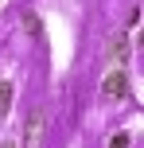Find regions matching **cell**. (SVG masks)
Listing matches in <instances>:
<instances>
[{
	"label": "cell",
	"instance_id": "cell-1",
	"mask_svg": "<svg viewBox=\"0 0 144 148\" xmlns=\"http://www.w3.org/2000/svg\"><path fill=\"white\" fill-rule=\"evenodd\" d=\"M101 97H109V101L129 97V70H125V66H113L105 78H101Z\"/></svg>",
	"mask_w": 144,
	"mask_h": 148
},
{
	"label": "cell",
	"instance_id": "cell-2",
	"mask_svg": "<svg viewBox=\"0 0 144 148\" xmlns=\"http://www.w3.org/2000/svg\"><path fill=\"white\" fill-rule=\"evenodd\" d=\"M43 129H47L43 105H31L27 109V125H23V148H39L43 144Z\"/></svg>",
	"mask_w": 144,
	"mask_h": 148
},
{
	"label": "cell",
	"instance_id": "cell-3",
	"mask_svg": "<svg viewBox=\"0 0 144 148\" xmlns=\"http://www.w3.org/2000/svg\"><path fill=\"white\" fill-rule=\"evenodd\" d=\"M105 55H109V62L125 66V62H129V55H132V43H129V35H113V39H109V47H105Z\"/></svg>",
	"mask_w": 144,
	"mask_h": 148
},
{
	"label": "cell",
	"instance_id": "cell-4",
	"mask_svg": "<svg viewBox=\"0 0 144 148\" xmlns=\"http://www.w3.org/2000/svg\"><path fill=\"white\" fill-rule=\"evenodd\" d=\"M12 113V82L0 78V117H8Z\"/></svg>",
	"mask_w": 144,
	"mask_h": 148
},
{
	"label": "cell",
	"instance_id": "cell-5",
	"mask_svg": "<svg viewBox=\"0 0 144 148\" xmlns=\"http://www.w3.org/2000/svg\"><path fill=\"white\" fill-rule=\"evenodd\" d=\"M20 16H23V27H27L35 39H43V23H39V16H35V12H20Z\"/></svg>",
	"mask_w": 144,
	"mask_h": 148
},
{
	"label": "cell",
	"instance_id": "cell-6",
	"mask_svg": "<svg viewBox=\"0 0 144 148\" xmlns=\"http://www.w3.org/2000/svg\"><path fill=\"white\" fill-rule=\"evenodd\" d=\"M129 140H132L129 133H113L109 136V148H129Z\"/></svg>",
	"mask_w": 144,
	"mask_h": 148
},
{
	"label": "cell",
	"instance_id": "cell-7",
	"mask_svg": "<svg viewBox=\"0 0 144 148\" xmlns=\"http://www.w3.org/2000/svg\"><path fill=\"white\" fill-rule=\"evenodd\" d=\"M0 148H20V144H16V140H0Z\"/></svg>",
	"mask_w": 144,
	"mask_h": 148
}]
</instances>
